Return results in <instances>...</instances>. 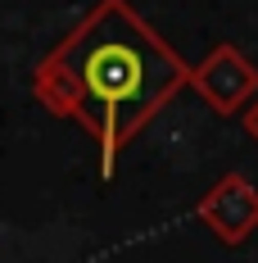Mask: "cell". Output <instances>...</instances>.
Segmentation results:
<instances>
[{
  "label": "cell",
  "mask_w": 258,
  "mask_h": 263,
  "mask_svg": "<svg viewBox=\"0 0 258 263\" xmlns=\"http://www.w3.org/2000/svg\"><path fill=\"white\" fill-rule=\"evenodd\" d=\"M190 91H195L213 114L235 118V114H245V109L258 100V68L235 50L231 41H222V46H213V50L195 64Z\"/></svg>",
  "instance_id": "obj_2"
},
{
  "label": "cell",
  "mask_w": 258,
  "mask_h": 263,
  "mask_svg": "<svg viewBox=\"0 0 258 263\" xmlns=\"http://www.w3.org/2000/svg\"><path fill=\"white\" fill-rule=\"evenodd\" d=\"M240 127H245V136H249V141H258V100L240 114Z\"/></svg>",
  "instance_id": "obj_4"
},
{
  "label": "cell",
  "mask_w": 258,
  "mask_h": 263,
  "mask_svg": "<svg viewBox=\"0 0 258 263\" xmlns=\"http://www.w3.org/2000/svg\"><path fill=\"white\" fill-rule=\"evenodd\" d=\"M195 218L222 245H245L258 232V186L245 173H222L195 204Z\"/></svg>",
  "instance_id": "obj_3"
},
{
  "label": "cell",
  "mask_w": 258,
  "mask_h": 263,
  "mask_svg": "<svg viewBox=\"0 0 258 263\" xmlns=\"http://www.w3.org/2000/svg\"><path fill=\"white\" fill-rule=\"evenodd\" d=\"M190 73L195 68L127 0H100L41 54L32 68V96L54 118H73L100 145V177L109 182L123 145L190 86Z\"/></svg>",
  "instance_id": "obj_1"
}]
</instances>
